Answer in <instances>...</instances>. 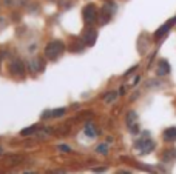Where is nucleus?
I'll list each match as a JSON object with an SVG mask.
<instances>
[{"mask_svg": "<svg viewBox=\"0 0 176 174\" xmlns=\"http://www.w3.org/2000/svg\"><path fill=\"white\" fill-rule=\"evenodd\" d=\"M175 22H176V17H173L172 20H169V22H167V23H165L164 26H161V28H159V29L156 31V34H155V37L158 39V37H161V36H164V34H165V33H167V31H169V29L172 28V25H173Z\"/></svg>", "mask_w": 176, "mask_h": 174, "instance_id": "20e7f679", "label": "nucleus"}, {"mask_svg": "<svg viewBox=\"0 0 176 174\" xmlns=\"http://www.w3.org/2000/svg\"><path fill=\"white\" fill-rule=\"evenodd\" d=\"M97 151H99V153H107V151H108V145L102 143L100 146H97Z\"/></svg>", "mask_w": 176, "mask_h": 174, "instance_id": "9d476101", "label": "nucleus"}, {"mask_svg": "<svg viewBox=\"0 0 176 174\" xmlns=\"http://www.w3.org/2000/svg\"><path fill=\"white\" fill-rule=\"evenodd\" d=\"M164 140L165 142H175L176 140V128L172 127V128H167L164 131Z\"/></svg>", "mask_w": 176, "mask_h": 174, "instance_id": "0eeeda50", "label": "nucleus"}, {"mask_svg": "<svg viewBox=\"0 0 176 174\" xmlns=\"http://www.w3.org/2000/svg\"><path fill=\"white\" fill-rule=\"evenodd\" d=\"M118 174H130V173H127V171H121V173H118Z\"/></svg>", "mask_w": 176, "mask_h": 174, "instance_id": "ddd939ff", "label": "nucleus"}, {"mask_svg": "<svg viewBox=\"0 0 176 174\" xmlns=\"http://www.w3.org/2000/svg\"><path fill=\"white\" fill-rule=\"evenodd\" d=\"M136 146L141 149L142 154H147V153H150V151L155 148V143H153L151 140H142V142H137Z\"/></svg>", "mask_w": 176, "mask_h": 174, "instance_id": "7ed1b4c3", "label": "nucleus"}, {"mask_svg": "<svg viewBox=\"0 0 176 174\" xmlns=\"http://www.w3.org/2000/svg\"><path fill=\"white\" fill-rule=\"evenodd\" d=\"M85 134H87L88 137H96V136H97L96 128H94L91 123H87V127H85Z\"/></svg>", "mask_w": 176, "mask_h": 174, "instance_id": "1a4fd4ad", "label": "nucleus"}, {"mask_svg": "<svg viewBox=\"0 0 176 174\" xmlns=\"http://www.w3.org/2000/svg\"><path fill=\"white\" fill-rule=\"evenodd\" d=\"M96 36H97V33H96L94 29H87V31L84 33V40H85L88 45H93L96 42Z\"/></svg>", "mask_w": 176, "mask_h": 174, "instance_id": "423d86ee", "label": "nucleus"}, {"mask_svg": "<svg viewBox=\"0 0 176 174\" xmlns=\"http://www.w3.org/2000/svg\"><path fill=\"white\" fill-rule=\"evenodd\" d=\"M31 131H36V127H31V128H28V130H23L22 131V134L26 136V134H31Z\"/></svg>", "mask_w": 176, "mask_h": 174, "instance_id": "9b49d317", "label": "nucleus"}, {"mask_svg": "<svg viewBox=\"0 0 176 174\" xmlns=\"http://www.w3.org/2000/svg\"><path fill=\"white\" fill-rule=\"evenodd\" d=\"M59 148H60L62 151H71V148H70V146H67V145H60Z\"/></svg>", "mask_w": 176, "mask_h": 174, "instance_id": "f8f14e48", "label": "nucleus"}, {"mask_svg": "<svg viewBox=\"0 0 176 174\" xmlns=\"http://www.w3.org/2000/svg\"><path fill=\"white\" fill-rule=\"evenodd\" d=\"M9 68H11L12 74H16V76H22V74H23V63H22L20 60H14Z\"/></svg>", "mask_w": 176, "mask_h": 174, "instance_id": "39448f33", "label": "nucleus"}, {"mask_svg": "<svg viewBox=\"0 0 176 174\" xmlns=\"http://www.w3.org/2000/svg\"><path fill=\"white\" fill-rule=\"evenodd\" d=\"M0 153H2V148H0Z\"/></svg>", "mask_w": 176, "mask_h": 174, "instance_id": "4468645a", "label": "nucleus"}, {"mask_svg": "<svg viewBox=\"0 0 176 174\" xmlns=\"http://www.w3.org/2000/svg\"><path fill=\"white\" fill-rule=\"evenodd\" d=\"M84 19H85L87 23H91L96 19V6L94 5H88L84 9Z\"/></svg>", "mask_w": 176, "mask_h": 174, "instance_id": "f03ea898", "label": "nucleus"}, {"mask_svg": "<svg viewBox=\"0 0 176 174\" xmlns=\"http://www.w3.org/2000/svg\"><path fill=\"white\" fill-rule=\"evenodd\" d=\"M169 71H170V66H169V63H167L165 60H162V62L159 63V66H158V74H159V76H165Z\"/></svg>", "mask_w": 176, "mask_h": 174, "instance_id": "6e6552de", "label": "nucleus"}, {"mask_svg": "<svg viewBox=\"0 0 176 174\" xmlns=\"http://www.w3.org/2000/svg\"><path fill=\"white\" fill-rule=\"evenodd\" d=\"M63 49H65V46H63L62 42L54 40V42H51V43L45 48V56H46L48 59L54 60V59H57V57L63 52Z\"/></svg>", "mask_w": 176, "mask_h": 174, "instance_id": "f257e3e1", "label": "nucleus"}]
</instances>
